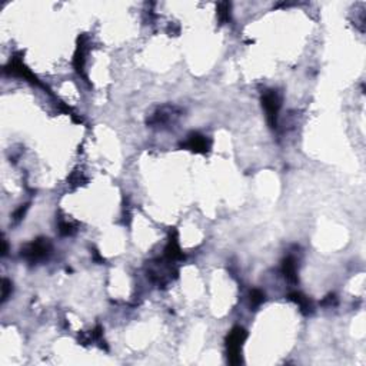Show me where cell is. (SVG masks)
Wrapping results in <instances>:
<instances>
[{"label":"cell","mask_w":366,"mask_h":366,"mask_svg":"<svg viewBox=\"0 0 366 366\" xmlns=\"http://www.w3.org/2000/svg\"><path fill=\"white\" fill-rule=\"evenodd\" d=\"M183 148L189 149L196 153H206L210 148V140L206 136L199 135V133H192L188 136V140L183 143Z\"/></svg>","instance_id":"obj_6"},{"label":"cell","mask_w":366,"mask_h":366,"mask_svg":"<svg viewBox=\"0 0 366 366\" xmlns=\"http://www.w3.org/2000/svg\"><path fill=\"white\" fill-rule=\"evenodd\" d=\"M336 303V298H335V295H329L326 296V299L322 302V305H335Z\"/></svg>","instance_id":"obj_17"},{"label":"cell","mask_w":366,"mask_h":366,"mask_svg":"<svg viewBox=\"0 0 366 366\" xmlns=\"http://www.w3.org/2000/svg\"><path fill=\"white\" fill-rule=\"evenodd\" d=\"M27 209H29V203H26V205H22V206H19L16 212L13 213V221L15 222H19V221H22L23 219V216L26 215V212H27Z\"/></svg>","instance_id":"obj_15"},{"label":"cell","mask_w":366,"mask_h":366,"mask_svg":"<svg viewBox=\"0 0 366 366\" xmlns=\"http://www.w3.org/2000/svg\"><path fill=\"white\" fill-rule=\"evenodd\" d=\"M85 180H86V179L83 177L82 173H75V175L72 176V179H70V182H72L73 185H76V186L82 185V182H85Z\"/></svg>","instance_id":"obj_16"},{"label":"cell","mask_w":366,"mask_h":366,"mask_svg":"<svg viewBox=\"0 0 366 366\" xmlns=\"http://www.w3.org/2000/svg\"><path fill=\"white\" fill-rule=\"evenodd\" d=\"M5 70L10 75H15V76H19V78H23V79H27L29 82H32L34 85H40V82L36 79V76H33L30 70L26 67L22 62L20 57H13L9 64L5 67Z\"/></svg>","instance_id":"obj_5"},{"label":"cell","mask_w":366,"mask_h":366,"mask_svg":"<svg viewBox=\"0 0 366 366\" xmlns=\"http://www.w3.org/2000/svg\"><path fill=\"white\" fill-rule=\"evenodd\" d=\"M289 299H290L292 302L296 303V305H299L301 311H302V313H305V315L311 313L312 309H313L309 298L305 296L303 294H301V292H292V294H289Z\"/></svg>","instance_id":"obj_10"},{"label":"cell","mask_w":366,"mask_h":366,"mask_svg":"<svg viewBox=\"0 0 366 366\" xmlns=\"http://www.w3.org/2000/svg\"><path fill=\"white\" fill-rule=\"evenodd\" d=\"M262 106L266 113V119L272 129L278 126V116L280 106H282V97L278 90H266L262 95Z\"/></svg>","instance_id":"obj_2"},{"label":"cell","mask_w":366,"mask_h":366,"mask_svg":"<svg viewBox=\"0 0 366 366\" xmlns=\"http://www.w3.org/2000/svg\"><path fill=\"white\" fill-rule=\"evenodd\" d=\"M217 16L222 23H226L228 20H231V5L229 3H221L217 6Z\"/></svg>","instance_id":"obj_11"},{"label":"cell","mask_w":366,"mask_h":366,"mask_svg":"<svg viewBox=\"0 0 366 366\" xmlns=\"http://www.w3.org/2000/svg\"><path fill=\"white\" fill-rule=\"evenodd\" d=\"M2 255H8V243H6V240H3V249H2Z\"/></svg>","instance_id":"obj_18"},{"label":"cell","mask_w":366,"mask_h":366,"mask_svg":"<svg viewBox=\"0 0 366 366\" xmlns=\"http://www.w3.org/2000/svg\"><path fill=\"white\" fill-rule=\"evenodd\" d=\"M165 256L169 261H177V259H183V253L180 250V246L177 243V233L175 231L170 233V239L167 243L166 249H165Z\"/></svg>","instance_id":"obj_8"},{"label":"cell","mask_w":366,"mask_h":366,"mask_svg":"<svg viewBox=\"0 0 366 366\" xmlns=\"http://www.w3.org/2000/svg\"><path fill=\"white\" fill-rule=\"evenodd\" d=\"M88 48H89V39L86 34H82L79 39H78V48H76V52H75V57H73V66L76 69V72L79 73L80 76H85V62H86V53H88Z\"/></svg>","instance_id":"obj_4"},{"label":"cell","mask_w":366,"mask_h":366,"mask_svg":"<svg viewBox=\"0 0 366 366\" xmlns=\"http://www.w3.org/2000/svg\"><path fill=\"white\" fill-rule=\"evenodd\" d=\"M59 232H60V235H63V236H69V235L75 233V228H73L69 222L60 221V222H59Z\"/></svg>","instance_id":"obj_14"},{"label":"cell","mask_w":366,"mask_h":366,"mask_svg":"<svg viewBox=\"0 0 366 366\" xmlns=\"http://www.w3.org/2000/svg\"><path fill=\"white\" fill-rule=\"evenodd\" d=\"M263 302H265V294H262L259 289H253V290L250 292V306L258 308V306H261Z\"/></svg>","instance_id":"obj_12"},{"label":"cell","mask_w":366,"mask_h":366,"mask_svg":"<svg viewBox=\"0 0 366 366\" xmlns=\"http://www.w3.org/2000/svg\"><path fill=\"white\" fill-rule=\"evenodd\" d=\"M282 273L285 275V278L289 282H292V283L298 282V265H296L295 258L287 256L286 259L282 262Z\"/></svg>","instance_id":"obj_9"},{"label":"cell","mask_w":366,"mask_h":366,"mask_svg":"<svg viewBox=\"0 0 366 366\" xmlns=\"http://www.w3.org/2000/svg\"><path fill=\"white\" fill-rule=\"evenodd\" d=\"M247 332L243 327L236 326L232 329L228 338H226V349H228V359L232 365H239L242 363V346L243 342L246 341Z\"/></svg>","instance_id":"obj_1"},{"label":"cell","mask_w":366,"mask_h":366,"mask_svg":"<svg viewBox=\"0 0 366 366\" xmlns=\"http://www.w3.org/2000/svg\"><path fill=\"white\" fill-rule=\"evenodd\" d=\"M50 243L48 242V239H38L32 243H27L26 246L22 249V258H24L27 262L36 263L39 261H43L45 258H48L50 253Z\"/></svg>","instance_id":"obj_3"},{"label":"cell","mask_w":366,"mask_h":366,"mask_svg":"<svg viewBox=\"0 0 366 366\" xmlns=\"http://www.w3.org/2000/svg\"><path fill=\"white\" fill-rule=\"evenodd\" d=\"M12 292H13L12 282L9 279H3V282H2V302H6Z\"/></svg>","instance_id":"obj_13"},{"label":"cell","mask_w":366,"mask_h":366,"mask_svg":"<svg viewBox=\"0 0 366 366\" xmlns=\"http://www.w3.org/2000/svg\"><path fill=\"white\" fill-rule=\"evenodd\" d=\"M177 116L176 113V107H162L159 112H156L149 120L151 125H166L173 118Z\"/></svg>","instance_id":"obj_7"}]
</instances>
